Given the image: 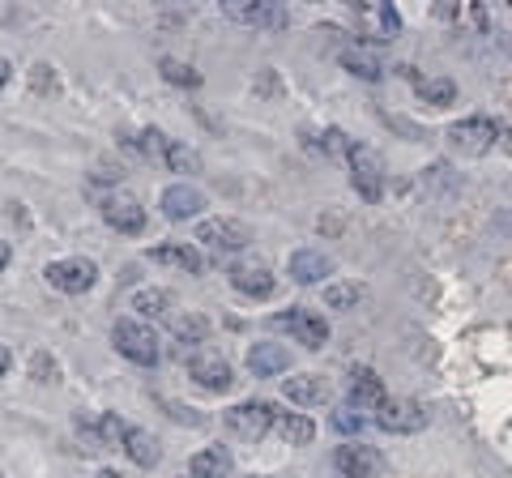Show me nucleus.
<instances>
[{
  "label": "nucleus",
  "instance_id": "3",
  "mask_svg": "<svg viewBox=\"0 0 512 478\" xmlns=\"http://www.w3.org/2000/svg\"><path fill=\"white\" fill-rule=\"evenodd\" d=\"M500 124L487 120V116H470V120H457L453 129H448V146H453L457 154L466 158H483L491 154L495 146H500Z\"/></svg>",
  "mask_w": 512,
  "mask_h": 478
},
{
  "label": "nucleus",
  "instance_id": "22",
  "mask_svg": "<svg viewBox=\"0 0 512 478\" xmlns=\"http://www.w3.org/2000/svg\"><path fill=\"white\" fill-rule=\"evenodd\" d=\"M188 470H192V478H227L231 474V453L222 449V444H210V449L192 453Z\"/></svg>",
  "mask_w": 512,
  "mask_h": 478
},
{
  "label": "nucleus",
  "instance_id": "21",
  "mask_svg": "<svg viewBox=\"0 0 512 478\" xmlns=\"http://www.w3.org/2000/svg\"><path fill=\"white\" fill-rule=\"evenodd\" d=\"M171 333H175V355L188 363V359L201 350V342L210 338V325H205V316H180Z\"/></svg>",
  "mask_w": 512,
  "mask_h": 478
},
{
  "label": "nucleus",
  "instance_id": "27",
  "mask_svg": "<svg viewBox=\"0 0 512 478\" xmlns=\"http://www.w3.org/2000/svg\"><path fill=\"white\" fill-rule=\"evenodd\" d=\"M274 427H278V436H282L286 444H295V449H299V444H308V440L316 436V423L308 419V414H278Z\"/></svg>",
  "mask_w": 512,
  "mask_h": 478
},
{
  "label": "nucleus",
  "instance_id": "9",
  "mask_svg": "<svg viewBox=\"0 0 512 478\" xmlns=\"http://www.w3.org/2000/svg\"><path fill=\"white\" fill-rule=\"evenodd\" d=\"M333 466H338L342 478H380L384 474V457L372 449V444H359L350 440L333 453Z\"/></svg>",
  "mask_w": 512,
  "mask_h": 478
},
{
  "label": "nucleus",
  "instance_id": "25",
  "mask_svg": "<svg viewBox=\"0 0 512 478\" xmlns=\"http://www.w3.org/2000/svg\"><path fill=\"white\" fill-rule=\"evenodd\" d=\"M338 60H342V69H346V73L363 77V82H380V77H384V65H380L372 52H367V47H346Z\"/></svg>",
  "mask_w": 512,
  "mask_h": 478
},
{
  "label": "nucleus",
  "instance_id": "19",
  "mask_svg": "<svg viewBox=\"0 0 512 478\" xmlns=\"http://www.w3.org/2000/svg\"><path fill=\"white\" fill-rule=\"evenodd\" d=\"M286 368H291V355H286V346H278V342H256L248 350V372L252 376H282Z\"/></svg>",
  "mask_w": 512,
  "mask_h": 478
},
{
  "label": "nucleus",
  "instance_id": "30",
  "mask_svg": "<svg viewBox=\"0 0 512 478\" xmlns=\"http://www.w3.org/2000/svg\"><path fill=\"white\" fill-rule=\"evenodd\" d=\"M419 99L431 107H448L457 99V86L448 82V77H427V82H419Z\"/></svg>",
  "mask_w": 512,
  "mask_h": 478
},
{
  "label": "nucleus",
  "instance_id": "36",
  "mask_svg": "<svg viewBox=\"0 0 512 478\" xmlns=\"http://www.w3.org/2000/svg\"><path fill=\"white\" fill-rule=\"evenodd\" d=\"M5 265H9V244L0 239V269H5Z\"/></svg>",
  "mask_w": 512,
  "mask_h": 478
},
{
  "label": "nucleus",
  "instance_id": "14",
  "mask_svg": "<svg viewBox=\"0 0 512 478\" xmlns=\"http://www.w3.org/2000/svg\"><path fill=\"white\" fill-rule=\"evenodd\" d=\"M227 278L239 295H248V299H269L274 295V274H269V265L265 261H235L227 269Z\"/></svg>",
  "mask_w": 512,
  "mask_h": 478
},
{
  "label": "nucleus",
  "instance_id": "33",
  "mask_svg": "<svg viewBox=\"0 0 512 478\" xmlns=\"http://www.w3.org/2000/svg\"><path fill=\"white\" fill-rule=\"evenodd\" d=\"M316 146L325 150V154H338V150H346V146H350V141H346V133H342V129H325V133H320Z\"/></svg>",
  "mask_w": 512,
  "mask_h": 478
},
{
  "label": "nucleus",
  "instance_id": "5",
  "mask_svg": "<svg viewBox=\"0 0 512 478\" xmlns=\"http://www.w3.org/2000/svg\"><path fill=\"white\" fill-rule=\"evenodd\" d=\"M47 286H56L64 295H86L94 282H99V265L86 261V257H60L43 269Z\"/></svg>",
  "mask_w": 512,
  "mask_h": 478
},
{
  "label": "nucleus",
  "instance_id": "28",
  "mask_svg": "<svg viewBox=\"0 0 512 478\" xmlns=\"http://www.w3.org/2000/svg\"><path fill=\"white\" fill-rule=\"evenodd\" d=\"M124 453L137 461V466H154L158 461V444L150 432H141V427H128V436H124Z\"/></svg>",
  "mask_w": 512,
  "mask_h": 478
},
{
  "label": "nucleus",
  "instance_id": "8",
  "mask_svg": "<svg viewBox=\"0 0 512 478\" xmlns=\"http://www.w3.org/2000/svg\"><path fill=\"white\" fill-rule=\"evenodd\" d=\"M274 419H278V410H274V406H265V402H244V406L227 410V427H231L239 440H248V444L265 440V436H269V427H274Z\"/></svg>",
  "mask_w": 512,
  "mask_h": 478
},
{
  "label": "nucleus",
  "instance_id": "35",
  "mask_svg": "<svg viewBox=\"0 0 512 478\" xmlns=\"http://www.w3.org/2000/svg\"><path fill=\"white\" fill-rule=\"evenodd\" d=\"M9 77H13V69H9V60H5V56H0V86H5V82H9Z\"/></svg>",
  "mask_w": 512,
  "mask_h": 478
},
{
  "label": "nucleus",
  "instance_id": "1",
  "mask_svg": "<svg viewBox=\"0 0 512 478\" xmlns=\"http://www.w3.org/2000/svg\"><path fill=\"white\" fill-rule=\"evenodd\" d=\"M111 346H116L124 359L141 363V368H154V363L163 359L158 333L150 325H141V321H116V329H111Z\"/></svg>",
  "mask_w": 512,
  "mask_h": 478
},
{
  "label": "nucleus",
  "instance_id": "31",
  "mask_svg": "<svg viewBox=\"0 0 512 478\" xmlns=\"http://www.w3.org/2000/svg\"><path fill=\"white\" fill-rule=\"evenodd\" d=\"M333 427L359 440V432L367 427V414H363V410H355V406H346V410H333Z\"/></svg>",
  "mask_w": 512,
  "mask_h": 478
},
{
  "label": "nucleus",
  "instance_id": "12",
  "mask_svg": "<svg viewBox=\"0 0 512 478\" xmlns=\"http://www.w3.org/2000/svg\"><path fill=\"white\" fill-rule=\"evenodd\" d=\"M188 376L197 380L201 389H210V393H227L235 385V376H231V363L214 355V350H197V355L188 359Z\"/></svg>",
  "mask_w": 512,
  "mask_h": 478
},
{
  "label": "nucleus",
  "instance_id": "18",
  "mask_svg": "<svg viewBox=\"0 0 512 478\" xmlns=\"http://www.w3.org/2000/svg\"><path fill=\"white\" fill-rule=\"evenodd\" d=\"M325 274H333V261L325 257V252H316V248H299V252H291V278H295L299 286L325 282Z\"/></svg>",
  "mask_w": 512,
  "mask_h": 478
},
{
  "label": "nucleus",
  "instance_id": "24",
  "mask_svg": "<svg viewBox=\"0 0 512 478\" xmlns=\"http://www.w3.org/2000/svg\"><path fill=\"white\" fill-rule=\"evenodd\" d=\"M133 308L146 316V321H167L171 316V291H163V286H141V291L133 295Z\"/></svg>",
  "mask_w": 512,
  "mask_h": 478
},
{
  "label": "nucleus",
  "instance_id": "29",
  "mask_svg": "<svg viewBox=\"0 0 512 478\" xmlns=\"http://www.w3.org/2000/svg\"><path fill=\"white\" fill-rule=\"evenodd\" d=\"M163 163L171 167V171H201V158H197V150L192 146H184V141H175V137H167V146H163Z\"/></svg>",
  "mask_w": 512,
  "mask_h": 478
},
{
  "label": "nucleus",
  "instance_id": "32",
  "mask_svg": "<svg viewBox=\"0 0 512 478\" xmlns=\"http://www.w3.org/2000/svg\"><path fill=\"white\" fill-rule=\"evenodd\" d=\"M163 77L171 86H201V73L197 69H188V65H180V60H163Z\"/></svg>",
  "mask_w": 512,
  "mask_h": 478
},
{
  "label": "nucleus",
  "instance_id": "16",
  "mask_svg": "<svg viewBox=\"0 0 512 478\" xmlns=\"http://www.w3.org/2000/svg\"><path fill=\"white\" fill-rule=\"evenodd\" d=\"M282 393H286V402H295V406H325L329 402V385H325V376H316V372L286 376Z\"/></svg>",
  "mask_w": 512,
  "mask_h": 478
},
{
  "label": "nucleus",
  "instance_id": "4",
  "mask_svg": "<svg viewBox=\"0 0 512 478\" xmlns=\"http://www.w3.org/2000/svg\"><path fill=\"white\" fill-rule=\"evenodd\" d=\"M372 423L380 427V432H393V436H414L427 427V406L423 402H410V397H389L376 414Z\"/></svg>",
  "mask_w": 512,
  "mask_h": 478
},
{
  "label": "nucleus",
  "instance_id": "20",
  "mask_svg": "<svg viewBox=\"0 0 512 478\" xmlns=\"http://www.w3.org/2000/svg\"><path fill=\"white\" fill-rule=\"evenodd\" d=\"M150 261L171 265V269H180V274H201L205 269V257L192 244H158V248H150Z\"/></svg>",
  "mask_w": 512,
  "mask_h": 478
},
{
  "label": "nucleus",
  "instance_id": "11",
  "mask_svg": "<svg viewBox=\"0 0 512 478\" xmlns=\"http://www.w3.org/2000/svg\"><path fill=\"white\" fill-rule=\"evenodd\" d=\"M103 218H107V227L120 231V235H141L146 231V205H141L137 197H128V193H111L103 201Z\"/></svg>",
  "mask_w": 512,
  "mask_h": 478
},
{
  "label": "nucleus",
  "instance_id": "26",
  "mask_svg": "<svg viewBox=\"0 0 512 478\" xmlns=\"http://www.w3.org/2000/svg\"><path fill=\"white\" fill-rule=\"evenodd\" d=\"M367 299V286L363 282H329L325 286V304L338 308V312H355Z\"/></svg>",
  "mask_w": 512,
  "mask_h": 478
},
{
  "label": "nucleus",
  "instance_id": "10",
  "mask_svg": "<svg viewBox=\"0 0 512 478\" xmlns=\"http://www.w3.org/2000/svg\"><path fill=\"white\" fill-rule=\"evenodd\" d=\"M222 18L239 26H256V30H278L286 26V9L269 5V0H235V5H222Z\"/></svg>",
  "mask_w": 512,
  "mask_h": 478
},
{
  "label": "nucleus",
  "instance_id": "34",
  "mask_svg": "<svg viewBox=\"0 0 512 478\" xmlns=\"http://www.w3.org/2000/svg\"><path fill=\"white\" fill-rule=\"evenodd\" d=\"M9 363H13V355H9V350H5V346H0V376H5V372H9Z\"/></svg>",
  "mask_w": 512,
  "mask_h": 478
},
{
  "label": "nucleus",
  "instance_id": "23",
  "mask_svg": "<svg viewBox=\"0 0 512 478\" xmlns=\"http://www.w3.org/2000/svg\"><path fill=\"white\" fill-rule=\"evenodd\" d=\"M82 427L94 436V444H103V449H124V436H128V427L116 419V414H94V419H82Z\"/></svg>",
  "mask_w": 512,
  "mask_h": 478
},
{
  "label": "nucleus",
  "instance_id": "2",
  "mask_svg": "<svg viewBox=\"0 0 512 478\" xmlns=\"http://www.w3.org/2000/svg\"><path fill=\"white\" fill-rule=\"evenodd\" d=\"M346 158H350V184L363 201H380L384 197V158L363 146V141H350L346 146Z\"/></svg>",
  "mask_w": 512,
  "mask_h": 478
},
{
  "label": "nucleus",
  "instance_id": "17",
  "mask_svg": "<svg viewBox=\"0 0 512 478\" xmlns=\"http://www.w3.org/2000/svg\"><path fill=\"white\" fill-rule=\"evenodd\" d=\"M205 210V193L201 188H192V184H171L167 193H163V214L171 222H188V218H197Z\"/></svg>",
  "mask_w": 512,
  "mask_h": 478
},
{
  "label": "nucleus",
  "instance_id": "37",
  "mask_svg": "<svg viewBox=\"0 0 512 478\" xmlns=\"http://www.w3.org/2000/svg\"><path fill=\"white\" fill-rule=\"evenodd\" d=\"M94 478H120L116 470H99V474H94Z\"/></svg>",
  "mask_w": 512,
  "mask_h": 478
},
{
  "label": "nucleus",
  "instance_id": "7",
  "mask_svg": "<svg viewBox=\"0 0 512 478\" xmlns=\"http://www.w3.org/2000/svg\"><path fill=\"white\" fill-rule=\"evenodd\" d=\"M274 329H286L299 346H308V350H320L329 342V325H325V316H316L308 308H291V312H278L274 316Z\"/></svg>",
  "mask_w": 512,
  "mask_h": 478
},
{
  "label": "nucleus",
  "instance_id": "15",
  "mask_svg": "<svg viewBox=\"0 0 512 478\" xmlns=\"http://www.w3.org/2000/svg\"><path fill=\"white\" fill-rule=\"evenodd\" d=\"M346 397L355 410H380L389 402V393H384L380 376L372 368H350V380H346Z\"/></svg>",
  "mask_w": 512,
  "mask_h": 478
},
{
  "label": "nucleus",
  "instance_id": "13",
  "mask_svg": "<svg viewBox=\"0 0 512 478\" xmlns=\"http://www.w3.org/2000/svg\"><path fill=\"white\" fill-rule=\"evenodd\" d=\"M355 22H359V35L380 39V43L402 35V13L393 5H355Z\"/></svg>",
  "mask_w": 512,
  "mask_h": 478
},
{
  "label": "nucleus",
  "instance_id": "6",
  "mask_svg": "<svg viewBox=\"0 0 512 478\" xmlns=\"http://www.w3.org/2000/svg\"><path fill=\"white\" fill-rule=\"evenodd\" d=\"M197 239L210 252H239V248L252 244V227L239 218H205L197 227Z\"/></svg>",
  "mask_w": 512,
  "mask_h": 478
}]
</instances>
